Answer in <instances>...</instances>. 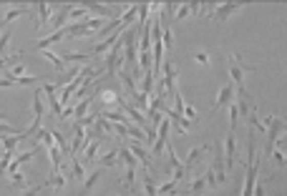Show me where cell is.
<instances>
[{
    "label": "cell",
    "mask_w": 287,
    "mask_h": 196,
    "mask_svg": "<svg viewBox=\"0 0 287 196\" xmlns=\"http://www.w3.org/2000/svg\"><path fill=\"white\" fill-rule=\"evenodd\" d=\"M247 146H250V156H247V179H244V194H242V196H252V191H255V181H257V173H259L257 136H255L252 131H250Z\"/></svg>",
    "instance_id": "1"
},
{
    "label": "cell",
    "mask_w": 287,
    "mask_h": 196,
    "mask_svg": "<svg viewBox=\"0 0 287 196\" xmlns=\"http://www.w3.org/2000/svg\"><path fill=\"white\" fill-rule=\"evenodd\" d=\"M227 63H230V83L234 85V91H237V96H242V93H247L244 91V73H252L255 68L252 66H247L242 58L237 56V53H230L227 56Z\"/></svg>",
    "instance_id": "2"
},
{
    "label": "cell",
    "mask_w": 287,
    "mask_h": 196,
    "mask_svg": "<svg viewBox=\"0 0 287 196\" xmlns=\"http://www.w3.org/2000/svg\"><path fill=\"white\" fill-rule=\"evenodd\" d=\"M262 126H264V134H267V148H264V154H272V146H275L277 136L287 128V121L280 118V116H267V121Z\"/></svg>",
    "instance_id": "3"
},
{
    "label": "cell",
    "mask_w": 287,
    "mask_h": 196,
    "mask_svg": "<svg viewBox=\"0 0 287 196\" xmlns=\"http://www.w3.org/2000/svg\"><path fill=\"white\" fill-rule=\"evenodd\" d=\"M40 121H43V98H40V91H35V96H33V123H30L28 128L23 131V136H26V139L38 134Z\"/></svg>",
    "instance_id": "4"
},
{
    "label": "cell",
    "mask_w": 287,
    "mask_h": 196,
    "mask_svg": "<svg viewBox=\"0 0 287 196\" xmlns=\"http://www.w3.org/2000/svg\"><path fill=\"white\" fill-rule=\"evenodd\" d=\"M239 8H244V3H222V5H209V18H214L217 23H227V18H230L234 10H239Z\"/></svg>",
    "instance_id": "5"
},
{
    "label": "cell",
    "mask_w": 287,
    "mask_h": 196,
    "mask_svg": "<svg viewBox=\"0 0 287 196\" xmlns=\"http://www.w3.org/2000/svg\"><path fill=\"white\" fill-rule=\"evenodd\" d=\"M169 128H172V121H169V118H161V123H159V128H156V139H154L151 154H161V151L169 146Z\"/></svg>",
    "instance_id": "6"
},
{
    "label": "cell",
    "mask_w": 287,
    "mask_h": 196,
    "mask_svg": "<svg viewBox=\"0 0 287 196\" xmlns=\"http://www.w3.org/2000/svg\"><path fill=\"white\" fill-rule=\"evenodd\" d=\"M222 159H224V168H227V173H230L232 168H234V164H237V141H234V131H230L227 139H224Z\"/></svg>",
    "instance_id": "7"
},
{
    "label": "cell",
    "mask_w": 287,
    "mask_h": 196,
    "mask_svg": "<svg viewBox=\"0 0 287 196\" xmlns=\"http://www.w3.org/2000/svg\"><path fill=\"white\" fill-rule=\"evenodd\" d=\"M126 148H129V154H131V156H134V159H136V161H139L144 168H151V156H149V151L144 148L141 143L131 141V143H129Z\"/></svg>",
    "instance_id": "8"
},
{
    "label": "cell",
    "mask_w": 287,
    "mask_h": 196,
    "mask_svg": "<svg viewBox=\"0 0 287 196\" xmlns=\"http://www.w3.org/2000/svg\"><path fill=\"white\" fill-rule=\"evenodd\" d=\"M234 93H237V91H234V85L227 83L222 91H219V96H217V101L212 103V108H214V111H219V108H224V106L234 103Z\"/></svg>",
    "instance_id": "9"
},
{
    "label": "cell",
    "mask_w": 287,
    "mask_h": 196,
    "mask_svg": "<svg viewBox=\"0 0 287 196\" xmlns=\"http://www.w3.org/2000/svg\"><path fill=\"white\" fill-rule=\"evenodd\" d=\"M121 30H124V28H121ZM121 30H118V33H111V35H106L104 40H98V43L91 48V58L101 56V53H106V51H111V48H114V43L121 38Z\"/></svg>",
    "instance_id": "10"
},
{
    "label": "cell",
    "mask_w": 287,
    "mask_h": 196,
    "mask_svg": "<svg viewBox=\"0 0 287 196\" xmlns=\"http://www.w3.org/2000/svg\"><path fill=\"white\" fill-rule=\"evenodd\" d=\"M84 143H86V128L84 126H78V123H73V141H71V156H76L81 148H84Z\"/></svg>",
    "instance_id": "11"
},
{
    "label": "cell",
    "mask_w": 287,
    "mask_h": 196,
    "mask_svg": "<svg viewBox=\"0 0 287 196\" xmlns=\"http://www.w3.org/2000/svg\"><path fill=\"white\" fill-rule=\"evenodd\" d=\"M167 116H169V121L174 123V128H176V134H179V136H187V134H189V128H192V121H187L181 113H174V111H169Z\"/></svg>",
    "instance_id": "12"
},
{
    "label": "cell",
    "mask_w": 287,
    "mask_h": 196,
    "mask_svg": "<svg viewBox=\"0 0 287 196\" xmlns=\"http://www.w3.org/2000/svg\"><path fill=\"white\" fill-rule=\"evenodd\" d=\"M63 38H66V33L60 28V30H56V33H51V35H46V38H40V40L35 43V48H38V51H51V46L60 43Z\"/></svg>",
    "instance_id": "13"
},
{
    "label": "cell",
    "mask_w": 287,
    "mask_h": 196,
    "mask_svg": "<svg viewBox=\"0 0 287 196\" xmlns=\"http://www.w3.org/2000/svg\"><path fill=\"white\" fill-rule=\"evenodd\" d=\"M209 148H212V146H197V148H192V151H189V156H187V161H184V168H187V171H192V168L199 164V159L209 151Z\"/></svg>",
    "instance_id": "14"
},
{
    "label": "cell",
    "mask_w": 287,
    "mask_h": 196,
    "mask_svg": "<svg viewBox=\"0 0 287 196\" xmlns=\"http://www.w3.org/2000/svg\"><path fill=\"white\" fill-rule=\"evenodd\" d=\"M71 8H73V5H60V10L53 15V20H51L53 33H56V30H60V28H66V20L71 18Z\"/></svg>",
    "instance_id": "15"
},
{
    "label": "cell",
    "mask_w": 287,
    "mask_h": 196,
    "mask_svg": "<svg viewBox=\"0 0 287 196\" xmlns=\"http://www.w3.org/2000/svg\"><path fill=\"white\" fill-rule=\"evenodd\" d=\"M98 146H101V141L98 139H88L86 146H84V164H93L96 161V156H98Z\"/></svg>",
    "instance_id": "16"
},
{
    "label": "cell",
    "mask_w": 287,
    "mask_h": 196,
    "mask_svg": "<svg viewBox=\"0 0 287 196\" xmlns=\"http://www.w3.org/2000/svg\"><path fill=\"white\" fill-rule=\"evenodd\" d=\"M207 189H209V184H207V176H204V173H199V176H197V179H194V181L187 186V194L201 196L204 191H207Z\"/></svg>",
    "instance_id": "17"
},
{
    "label": "cell",
    "mask_w": 287,
    "mask_h": 196,
    "mask_svg": "<svg viewBox=\"0 0 287 196\" xmlns=\"http://www.w3.org/2000/svg\"><path fill=\"white\" fill-rule=\"evenodd\" d=\"M201 8V3H184V5H179L176 10V15H174V20H184V18H189V15H194L197 10Z\"/></svg>",
    "instance_id": "18"
},
{
    "label": "cell",
    "mask_w": 287,
    "mask_h": 196,
    "mask_svg": "<svg viewBox=\"0 0 287 196\" xmlns=\"http://www.w3.org/2000/svg\"><path fill=\"white\" fill-rule=\"evenodd\" d=\"M91 98H93V96H86V98H81L76 106H71V116H73V121H81V118L86 116L88 106H91Z\"/></svg>",
    "instance_id": "19"
},
{
    "label": "cell",
    "mask_w": 287,
    "mask_h": 196,
    "mask_svg": "<svg viewBox=\"0 0 287 196\" xmlns=\"http://www.w3.org/2000/svg\"><path fill=\"white\" fill-rule=\"evenodd\" d=\"M33 8L38 10V30H40L48 20H51V5H48V3H35Z\"/></svg>",
    "instance_id": "20"
},
{
    "label": "cell",
    "mask_w": 287,
    "mask_h": 196,
    "mask_svg": "<svg viewBox=\"0 0 287 196\" xmlns=\"http://www.w3.org/2000/svg\"><path fill=\"white\" fill-rule=\"evenodd\" d=\"M23 13H30V8H28V5H20V8H10V10H8V13H5V18H3V20H0V26H3V28H5V26H8V23H10V20H15V18H20V15H23Z\"/></svg>",
    "instance_id": "21"
},
{
    "label": "cell",
    "mask_w": 287,
    "mask_h": 196,
    "mask_svg": "<svg viewBox=\"0 0 287 196\" xmlns=\"http://www.w3.org/2000/svg\"><path fill=\"white\" fill-rule=\"evenodd\" d=\"M40 56H43V58H48V60L53 63L56 73H66V71H68V68H66V63L60 60V56H58V53H53V51H40Z\"/></svg>",
    "instance_id": "22"
},
{
    "label": "cell",
    "mask_w": 287,
    "mask_h": 196,
    "mask_svg": "<svg viewBox=\"0 0 287 196\" xmlns=\"http://www.w3.org/2000/svg\"><path fill=\"white\" fill-rule=\"evenodd\" d=\"M23 139H26V136H23V131H20V134H15V136H0V141H3V148H5V151H15V146H18Z\"/></svg>",
    "instance_id": "23"
},
{
    "label": "cell",
    "mask_w": 287,
    "mask_h": 196,
    "mask_svg": "<svg viewBox=\"0 0 287 196\" xmlns=\"http://www.w3.org/2000/svg\"><path fill=\"white\" fill-rule=\"evenodd\" d=\"M60 60L63 63H88L91 53H60Z\"/></svg>",
    "instance_id": "24"
},
{
    "label": "cell",
    "mask_w": 287,
    "mask_h": 196,
    "mask_svg": "<svg viewBox=\"0 0 287 196\" xmlns=\"http://www.w3.org/2000/svg\"><path fill=\"white\" fill-rule=\"evenodd\" d=\"M46 186H53V189H63V186H66V176H63V166H60V171H53V173H51V179L46 181Z\"/></svg>",
    "instance_id": "25"
},
{
    "label": "cell",
    "mask_w": 287,
    "mask_h": 196,
    "mask_svg": "<svg viewBox=\"0 0 287 196\" xmlns=\"http://www.w3.org/2000/svg\"><path fill=\"white\" fill-rule=\"evenodd\" d=\"M15 134H20V128H15V126H10L3 116H0V136H15Z\"/></svg>",
    "instance_id": "26"
},
{
    "label": "cell",
    "mask_w": 287,
    "mask_h": 196,
    "mask_svg": "<svg viewBox=\"0 0 287 196\" xmlns=\"http://www.w3.org/2000/svg\"><path fill=\"white\" fill-rule=\"evenodd\" d=\"M144 196H159L156 194V184H154L151 173H146V176H144Z\"/></svg>",
    "instance_id": "27"
},
{
    "label": "cell",
    "mask_w": 287,
    "mask_h": 196,
    "mask_svg": "<svg viewBox=\"0 0 287 196\" xmlns=\"http://www.w3.org/2000/svg\"><path fill=\"white\" fill-rule=\"evenodd\" d=\"M8 176H10V184H13V186H18V189H26V184H28V181H26L23 171H15V173H8Z\"/></svg>",
    "instance_id": "28"
},
{
    "label": "cell",
    "mask_w": 287,
    "mask_h": 196,
    "mask_svg": "<svg viewBox=\"0 0 287 196\" xmlns=\"http://www.w3.org/2000/svg\"><path fill=\"white\" fill-rule=\"evenodd\" d=\"M98 179H101V171H93V173L86 179V184H84V194H88V191L96 186V181H98Z\"/></svg>",
    "instance_id": "29"
},
{
    "label": "cell",
    "mask_w": 287,
    "mask_h": 196,
    "mask_svg": "<svg viewBox=\"0 0 287 196\" xmlns=\"http://www.w3.org/2000/svg\"><path fill=\"white\" fill-rule=\"evenodd\" d=\"M118 164V151H114V154H106L104 159H101V166H116Z\"/></svg>",
    "instance_id": "30"
},
{
    "label": "cell",
    "mask_w": 287,
    "mask_h": 196,
    "mask_svg": "<svg viewBox=\"0 0 287 196\" xmlns=\"http://www.w3.org/2000/svg\"><path fill=\"white\" fill-rule=\"evenodd\" d=\"M104 101H106V103H118L121 98H118L116 91H104Z\"/></svg>",
    "instance_id": "31"
},
{
    "label": "cell",
    "mask_w": 287,
    "mask_h": 196,
    "mask_svg": "<svg viewBox=\"0 0 287 196\" xmlns=\"http://www.w3.org/2000/svg\"><path fill=\"white\" fill-rule=\"evenodd\" d=\"M181 116H187V121H194V118H197V111H194V106H184Z\"/></svg>",
    "instance_id": "32"
},
{
    "label": "cell",
    "mask_w": 287,
    "mask_h": 196,
    "mask_svg": "<svg viewBox=\"0 0 287 196\" xmlns=\"http://www.w3.org/2000/svg\"><path fill=\"white\" fill-rule=\"evenodd\" d=\"M8 40H10V33H3V35H0V58L5 56V46H8Z\"/></svg>",
    "instance_id": "33"
},
{
    "label": "cell",
    "mask_w": 287,
    "mask_h": 196,
    "mask_svg": "<svg viewBox=\"0 0 287 196\" xmlns=\"http://www.w3.org/2000/svg\"><path fill=\"white\" fill-rule=\"evenodd\" d=\"M207 60H209V58L204 56V53H197V63H201V66H204V63H207Z\"/></svg>",
    "instance_id": "34"
},
{
    "label": "cell",
    "mask_w": 287,
    "mask_h": 196,
    "mask_svg": "<svg viewBox=\"0 0 287 196\" xmlns=\"http://www.w3.org/2000/svg\"><path fill=\"white\" fill-rule=\"evenodd\" d=\"M280 146H287V134L282 136V141H280Z\"/></svg>",
    "instance_id": "35"
},
{
    "label": "cell",
    "mask_w": 287,
    "mask_h": 196,
    "mask_svg": "<svg viewBox=\"0 0 287 196\" xmlns=\"http://www.w3.org/2000/svg\"><path fill=\"white\" fill-rule=\"evenodd\" d=\"M282 164H287V156H285V159H282Z\"/></svg>",
    "instance_id": "36"
},
{
    "label": "cell",
    "mask_w": 287,
    "mask_h": 196,
    "mask_svg": "<svg viewBox=\"0 0 287 196\" xmlns=\"http://www.w3.org/2000/svg\"><path fill=\"white\" fill-rule=\"evenodd\" d=\"M111 196H118V194H111Z\"/></svg>",
    "instance_id": "37"
}]
</instances>
